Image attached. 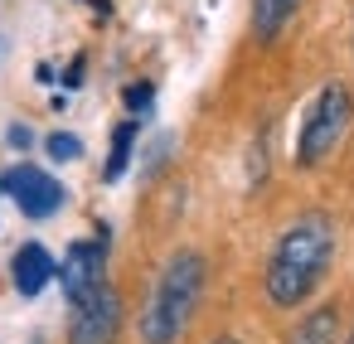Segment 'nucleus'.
Instances as JSON below:
<instances>
[{"mask_svg":"<svg viewBox=\"0 0 354 344\" xmlns=\"http://www.w3.org/2000/svg\"><path fill=\"white\" fill-rule=\"evenodd\" d=\"M349 122H354V93H349L344 83H325V88L315 93L306 122H301V136H296V165H301V170L325 165V160L339 151V141L349 136Z\"/></svg>","mask_w":354,"mask_h":344,"instance_id":"7ed1b4c3","label":"nucleus"},{"mask_svg":"<svg viewBox=\"0 0 354 344\" xmlns=\"http://www.w3.org/2000/svg\"><path fill=\"white\" fill-rule=\"evenodd\" d=\"M83 83V59H73V68H68V88H78Z\"/></svg>","mask_w":354,"mask_h":344,"instance_id":"4468645a","label":"nucleus"},{"mask_svg":"<svg viewBox=\"0 0 354 344\" xmlns=\"http://www.w3.org/2000/svg\"><path fill=\"white\" fill-rule=\"evenodd\" d=\"M102 281H107V247H102V238L73 242V247H68V257L59 262V286H64L68 305H73V300H83L88 291H97Z\"/></svg>","mask_w":354,"mask_h":344,"instance_id":"423d86ee","label":"nucleus"},{"mask_svg":"<svg viewBox=\"0 0 354 344\" xmlns=\"http://www.w3.org/2000/svg\"><path fill=\"white\" fill-rule=\"evenodd\" d=\"M301 0H252V35L257 44H277L286 35V25L296 20Z\"/></svg>","mask_w":354,"mask_h":344,"instance_id":"6e6552de","label":"nucleus"},{"mask_svg":"<svg viewBox=\"0 0 354 344\" xmlns=\"http://www.w3.org/2000/svg\"><path fill=\"white\" fill-rule=\"evenodd\" d=\"M49 155H54V160H78L83 146H78L73 131H54V136H49Z\"/></svg>","mask_w":354,"mask_h":344,"instance_id":"9b49d317","label":"nucleus"},{"mask_svg":"<svg viewBox=\"0 0 354 344\" xmlns=\"http://www.w3.org/2000/svg\"><path fill=\"white\" fill-rule=\"evenodd\" d=\"M335 262V223L330 213L310 209L301 218H291L281 228V238L267 252V271H262V291L277 310H296L315 296V286L325 281Z\"/></svg>","mask_w":354,"mask_h":344,"instance_id":"f257e3e1","label":"nucleus"},{"mask_svg":"<svg viewBox=\"0 0 354 344\" xmlns=\"http://www.w3.org/2000/svg\"><path fill=\"white\" fill-rule=\"evenodd\" d=\"M117 334H122V296H117V286L102 281L97 291L73 300L68 344H117Z\"/></svg>","mask_w":354,"mask_h":344,"instance_id":"20e7f679","label":"nucleus"},{"mask_svg":"<svg viewBox=\"0 0 354 344\" xmlns=\"http://www.w3.org/2000/svg\"><path fill=\"white\" fill-rule=\"evenodd\" d=\"M54 276H59V262H54L49 247H39V242H25V247L10 257V281H15L20 296H39Z\"/></svg>","mask_w":354,"mask_h":344,"instance_id":"0eeeda50","label":"nucleus"},{"mask_svg":"<svg viewBox=\"0 0 354 344\" xmlns=\"http://www.w3.org/2000/svg\"><path fill=\"white\" fill-rule=\"evenodd\" d=\"M209 286V262L199 247H180L165 257L146 305H141V344H180Z\"/></svg>","mask_w":354,"mask_h":344,"instance_id":"f03ea898","label":"nucleus"},{"mask_svg":"<svg viewBox=\"0 0 354 344\" xmlns=\"http://www.w3.org/2000/svg\"><path fill=\"white\" fill-rule=\"evenodd\" d=\"M209 344H243V339H233V334H218V339H209Z\"/></svg>","mask_w":354,"mask_h":344,"instance_id":"2eb2a0df","label":"nucleus"},{"mask_svg":"<svg viewBox=\"0 0 354 344\" xmlns=\"http://www.w3.org/2000/svg\"><path fill=\"white\" fill-rule=\"evenodd\" d=\"M0 194H10L25 218H49V213H59V204H64V184L49 180V175L35 170V165L6 170V175H0Z\"/></svg>","mask_w":354,"mask_h":344,"instance_id":"39448f33","label":"nucleus"},{"mask_svg":"<svg viewBox=\"0 0 354 344\" xmlns=\"http://www.w3.org/2000/svg\"><path fill=\"white\" fill-rule=\"evenodd\" d=\"M10 146L25 151V146H30V126H10Z\"/></svg>","mask_w":354,"mask_h":344,"instance_id":"ddd939ff","label":"nucleus"},{"mask_svg":"<svg viewBox=\"0 0 354 344\" xmlns=\"http://www.w3.org/2000/svg\"><path fill=\"white\" fill-rule=\"evenodd\" d=\"M344 344H354V329H349V334H344Z\"/></svg>","mask_w":354,"mask_h":344,"instance_id":"dca6fc26","label":"nucleus"},{"mask_svg":"<svg viewBox=\"0 0 354 344\" xmlns=\"http://www.w3.org/2000/svg\"><path fill=\"white\" fill-rule=\"evenodd\" d=\"M151 97H156L151 83H131V88H127V107H131V112H151Z\"/></svg>","mask_w":354,"mask_h":344,"instance_id":"f8f14e48","label":"nucleus"},{"mask_svg":"<svg viewBox=\"0 0 354 344\" xmlns=\"http://www.w3.org/2000/svg\"><path fill=\"white\" fill-rule=\"evenodd\" d=\"M131 151H136V122H127V126L112 131V155H107V165H102V180H107V184H117V180L127 175Z\"/></svg>","mask_w":354,"mask_h":344,"instance_id":"9d476101","label":"nucleus"},{"mask_svg":"<svg viewBox=\"0 0 354 344\" xmlns=\"http://www.w3.org/2000/svg\"><path fill=\"white\" fill-rule=\"evenodd\" d=\"M286 344H339V310L335 305H315L296 320V329L286 334Z\"/></svg>","mask_w":354,"mask_h":344,"instance_id":"1a4fd4ad","label":"nucleus"}]
</instances>
